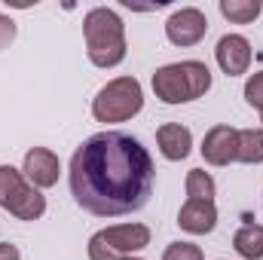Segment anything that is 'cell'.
<instances>
[{"label": "cell", "instance_id": "8992f818", "mask_svg": "<svg viewBox=\"0 0 263 260\" xmlns=\"http://www.w3.org/2000/svg\"><path fill=\"white\" fill-rule=\"evenodd\" d=\"M202 159L208 162V165H217V169H223V165H230V162H236V153H239V129H233V126H211V129L205 132V138H202Z\"/></svg>", "mask_w": 263, "mask_h": 260}, {"label": "cell", "instance_id": "3957f363", "mask_svg": "<svg viewBox=\"0 0 263 260\" xmlns=\"http://www.w3.org/2000/svg\"><path fill=\"white\" fill-rule=\"evenodd\" d=\"M150 86L162 104H187V101L202 98L211 89V70L205 62H196V59L162 65L153 70Z\"/></svg>", "mask_w": 263, "mask_h": 260}, {"label": "cell", "instance_id": "ba28073f", "mask_svg": "<svg viewBox=\"0 0 263 260\" xmlns=\"http://www.w3.org/2000/svg\"><path fill=\"white\" fill-rule=\"evenodd\" d=\"M214 59H217V67L227 77H242V73H248L254 52H251L248 37H242V34H223L217 40V46H214Z\"/></svg>", "mask_w": 263, "mask_h": 260}, {"label": "cell", "instance_id": "cb8c5ba5", "mask_svg": "<svg viewBox=\"0 0 263 260\" xmlns=\"http://www.w3.org/2000/svg\"><path fill=\"white\" fill-rule=\"evenodd\" d=\"M260 123H263V114H260Z\"/></svg>", "mask_w": 263, "mask_h": 260}, {"label": "cell", "instance_id": "5b68a950", "mask_svg": "<svg viewBox=\"0 0 263 260\" xmlns=\"http://www.w3.org/2000/svg\"><path fill=\"white\" fill-rule=\"evenodd\" d=\"M208 34V15L196 6H181L165 22V37L175 46H196Z\"/></svg>", "mask_w": 263, "mask_h": 260}, {"label": "cell", "instance_id": "5bb4252c", "mask_svg": "<svg viewBox=\"0 0 263 260\" xmlns=\"http://www.w3.org/2000/svg\"><path fill=\"white\" fill-rule=\"evenodd\" d=\"M263 12L260 0H220V15L233 25H251Z\"/></svg>", "mask_w": 263, "mask_h": 260}, {"label": "cell", "instance_id": "2e32d148", "mask_svg": "<svg viewBox=\"0 0 263 260\" xmlns=\"http://www.w3.org/2000/svg\"><path fill=\"white\" fill-rule=\"evenodd\" d=\"M184 187H187V199L214 202V196H217V184H214V178H211L205 169H190V172H187Z\"/></svg>", "mask_w": 263, "mask_h": 260}, {"label": "cell", "instance_id": "7c38bea8", "mask_svg": "<svg viewBox=\"0 0 263 260\" xmlns=\"http://www.w3.org/2000/svg\"><path fill=\"white\" fill-rule=\"evenodd\" d=\"M9 214H15L18 220H40L43 214H46V196L40 193L37 187H31V184H25L15 199L9 202V208H6Z\"/></svg>", "mask_w": 263, "mask_h": 260}, {"label": "cell", "instance_id": "9a60e30c", "mask_svg": "<svg viewBox=\"0 0 263 260\" xmlns=\"http://www.w3.org/2000/svg\"><path fill=\"white\" fill-rule=\"evenodd\" d=\"M236 162H245V165H260L263 162V129H239Z\"/></svg>", "mask_w": 263, "mask_h": 260}, {"label": "cell", "instance_id": "ffe728a7", "mask_svg": "<svg viewBox=\"0 0 263 260\" xmlns=\"http://www.w3.org/2000/svg\"><path fill=\"white\" fill-rule=\"evenodd\" d=\"M89 260H120V254H117V251H114L98 233H95V236L89 239Z\"/></svg>", "mask_w": 263, "mask_h": 260}, {"label": "cell", "instance_id": "e0dca14e", "mask_svg": "<svg viewBox=\"0 0 263 260\" xmlns=\"http://www.w3.org/2000/svg\"><path fill=\"white\" fill-rule=\"evenodd\" d=\"M25 175L12 165H0V208H9V202L15 199V193L25 187Z\"/></svg>", "mask_w": 263, "mask_h": 260}, {"label": "cell", "instance_id": "7402d4cb", "mask_svg": "<svg viewBox=\"0 0 263 260\" xmlns=\"http://www.w3.org/2000/svg\"><path fill=\"white\" fill-rule=\"evenodd\" d=\"M0 260H22V251L12 242H0Z\"/></svg>", "mask_w": 263, "mask_h": 260}, {"label": "cell", "instance_id": "d6986e66", "mask_svg": "<svg viewBox=\"0 0 263 260\" xmlns=\"http://www.w3.org/2000/svg\"><path fill=\"white\" fill-rule=\"evenodd\" d=\"M245 101L263 114V70L248 77V83H245Z\"/></svg>", "mask_w": 263, "mask_h": 260}, {"label": "cell", "instance_id": "9c48e42d", "mask_svg": "<svg viewBox=\"0 0 263 260\" xmlns=\"http://www.w3.org/2000/svg\"><path fill=\"white\" fill-rule=\"evenodd\" d=\"M120 257H129L135 251H144L150 245V227L147 224H114L98 233Z\"/></svg>", "mask_w": 263, "mask_h": 260}, {"label": "cell", "instance_id": "30bf717a", "mask_svg": "<svg viewBox=\"0 0 263 260\" xmlns=\"http://www.w3.org/2000/svg\"><path fill=\"white\" fill-rule=\"evenodd\" d=\"M178 227L190 236H205L217 227V205L202 202V199H187L178 211Z\"/></svg>", "mask_w": 263, "mask_h": 260}, {"label": "cell", "instance_id": "52a82bcc", "mask_svg": "<svg viewBox=\"0 0 263 260\" xmlns=\"http://www.w3.org/2000/svg\"><path fill=\"white\" fill-rule=\"evenodd\" d=\"M22 175L28 178V184H31V187L46 190V187H55V184H59L62 162H59V156H55L49 147H31V150L25 153Z\"/></svg>", "mask_w": 263, "mask_h": 260}, {"label": "cell", "instance_id": "277c9868", "mask_svg": "<svg viewBox=\"0 0 263 260\" xmlns=\"http://www.w3.org/2000/svg\"><path fill=\"white\" fill-rule=\"evenodd\" d=\"M144 107V89L135 77H117L92 98V117L98 123H126Z\"/></svg>", "mask_w": 263, "mask_h": 260}, {"label": "cell", "instance_id": "603a6c76", "mask_svg": "<svg viewBox=\"0 0 263 260\" xmlns=\"http://www.w3.org/2000/svg\"><path fill=\"white\" fill-rule=\"evenodd\" d=\"M120 260H144V257H135V254H129V257H120Z\"/></svg>", "mask_w": 263, "mask_h": 260}, {"label": "cell", "instance_id": "44dd1931", "mask_svg": "<svg viewBox=\"0 0 263 260\" xmlns=\"http://www.w3.org/2000/svg\"><path fill=\"white\" fill-rule=\"evenodd\" d=\"M15 34H18V28H15V22L9 18V15H3L0 12V52L15 40Z\"/></svg>", "mask_w": 263, "mask_h": 260}, {"label": "cell", "instance_id": "8fae6325", "mask_svg": "<svg viewBox=\"0 0 263 260\" xmlns=\"http://www.w3.org/2000/svg\"><path fill=\"white\" fill-rule=\"evenodd\" d=\"M156 144H159V153L168 162H181L193 150V132L187 126H181V123H165V126L156 129Z\"/></svg>", "mask_w": 263, "mask_h": 260}, {"label": "cell", "instance_id": "6da1fadb", "mask_svg": "<svg viewBox=\"0 0 263 260\" xmlns=\"http://www.w3.org/2000/svg\"><path fill=\"white\" fill-rule=\"evenodd\" d=\"M73 202L95 217H123L141 211L156 184L150 150L126 132H98L86 138L67 169Z\"/></svg>", "mask_w": 263, "mask_h": 260}, {"label": "cell", "instance_id": "4fadbf2b", "mask_svg": "<svg viewBox=\"0 0 263 260\" xmlns=\"http://www.w3.org/2000/svg\"><path fill=\"white\" fill-rule=\"evenodd\" d=\"M233 248L245 260H263V224H254V220L242 224L233 236Z\"/></svg>", "mask_w": 263, "mask_h": 260}, {"label": "cell", "instance_id": "7a4b0ae2", "mask_svg": "<svg viewBox=\"0 0 263 260\" xmlns=\"http://www.w3.org/2000/svg\"><path fill=\"white\" fill-rule=\"evenodd\" d=\"M86 55L95 67H117L126 59V25L110 6H95L83 18Z\"/></svg>", "mask_w": 263, "mask_h": 260}, {"label": "cell", "instance_id": "ac0fdd59", "mask_svg": "<svg viewBox=\"0 0 263 260\" xmlns=\"http://www.w3.org/2000/svg\"><path fill=\"white\" fill-rule=\"evenodd\" d=\"M162 260H205V254H202V248L193 245V242H172L162 251Z\"/></svg>", "mask_w": 263, "mask_h": 260}]
</instances>
